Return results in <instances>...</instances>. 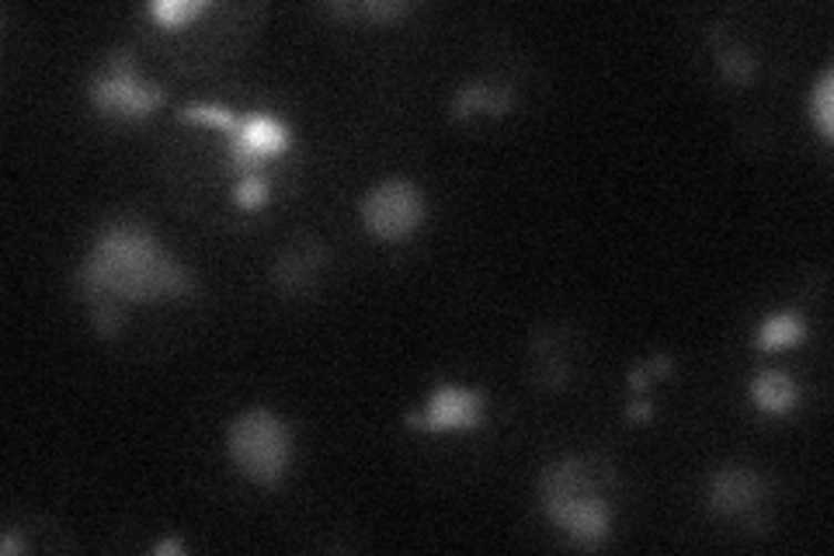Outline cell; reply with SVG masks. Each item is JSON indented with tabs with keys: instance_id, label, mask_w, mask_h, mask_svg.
I'll list each match as a JSON object with an SVG mask.
<instances>
[{
	"instance_id": "cell-1",
	"label": "cell",
	"mask_w": 834,
	"mask_h": 556,
	"mask_svg": "<svg viewBox=\"0 0 834 556\" xmlns=\"http://www.w3.org/2000/svg\"><path fill=\"white\" fill-rule=\"evenodd\" d=\"M77 285L91 303L94 327L112 337L119 327V303H153L189 296L195 282L164 254L156 236L140 223H109L91 244L77 272Z\"/></svg>"
},
{
	"instance_id": "cell-2",
	"label": "cell",
	"mask_w": 834,
	"mask_h": 556,
	"mask_svg": "<svg viewBox=\"0 0 834 556\" xmlns=\"http://www.w3.org/2000/svg\"><path fill=\"white\" fill-rule=\"evenodd\" d=\"M612 481V469H594L591 459H560L542 473V512L550 522L570 536L573 546L594 549L602 546L612 533V505L606 484Z\"/></svg>"
},
{
	"instance_id": "cell-3",
	"label": "cell",
	"mask_w": 834,
	"mask_h": 556,
	"mask_svg": "<svg viewBox=\"0 0 834 556\" xmlns=\"http://www.w3.org/2000/svg\"><path fill=\"white\" fill-rule=\"evenodd\" d=\"M230 459L247 481L272 487L278 484L293 459V435L289 425L272 411H247L230 425L226 435Z\"/></svg>"
},
{
	"instance_id": "cell-4",
	"label": "cell",
	"mask_w": 834,
	"mask_h": 556,
	"mask_svg": "<svg viewBox=\"0 0 834 556\" xmlns=\"http://www.w3.org/2000/svg\"><path fill=\"white\" fill-rule=\"evenodd\" d=\"M88 98L104 119L133 122V119H146L156 104L164 101V88L140 81L133 49H115L109 52L104 67L91 77Z\"/></svg>"
},
{
	"instance_id": "cell-5",
	"label": "cell",
	"mask_w": 834,
	"mask_h": 556,
	"mask_svg": "<svg viewBox=\"0 0 834 556\" xmlns=\"http://www.w3.org/2000/svg\"><path fill=\"white\" fill-rule=\"evenodd\" d=\"M425 220V195L417 184L404 178L379 181L369 195L362 199V223L379 241H404Z\"/></svg>"
},
{
	"instance_id": "cell-6",
	"label": "cell",
	"mask_w": 834,
	"mask_h": 556,
	"mask_svg": "<svg viewBox=\"0 0 834 556\" xmlns=\"http://www.w3.org/2000/svg\"><path fill=\"white\" fill-rule=\"evenodd\" d=\"M487 411V396L480 390H469V386H456V383H441L428 404L407 414V428L417 432H469V428H480Z\"/></svg>"
},
{
	"instance_id": "cell-7",
	"label": "cell",
	"mask_w": 834,
	"mask_h": 556,
	"mask_svg": "<svg viewBox=\"0 0 834 556\" xmlns=\"http://www.w3.org/2000/svg\"><path fill=\"white\" fill-rule=\"evenodd\" d=\"M285 150H289V125L272 115H251L241 119L237 132H230L226 161L244 174H254L261 164Z\"/></svg>"
},
{
	"instance_id": "cell-8",
	"label": "cell",
	"mask_w": 834,
	"mask_h": 556,
	"mask_svg": "<svg viewBox=\"0 0 834 556\" xmlns=\"http://www.w3.org/2000/svg\"><path fill=\"white\" fill-rule=\"evenodd\" d=\"M762 476L754 469L744 466H723L713 473L710 481V512L723 515V518H734L744 512H754L762 505Z\"/></svg>"
},
{
	"instance_id": "cell-9",
	"label": "cell",
	"mask_w": 834,
	"mask_h": 556,
	"mask_svg": "<svg viewBox=\"0 0 834 556\" xmlns=\"http://www.w3.org/2000/svg\"><path fill=\"white\" fill-rule=\"evenodd\" d=\"M751 401L762 414L782 417L796 407V383L790 380V373H782V368H765V373H759L751 383Z\"/></svg>"
},
{
	"instance_id": "cell-10",
	"label": "cell",
	"mask_w": 834,
	"mask_h": 556,
	"mask_svg": "<svg viewBox=\"0 0 834 556\" xmlns=\"http://www.w3.org/2000/svg\"><path fill=\"white\" fill-rule=\"evenodd\" d=\"M508 104H511V91L505 88L501 94H494L484 81H474V84H466L456 98H452V119H466V115H474V112H490V115H505L508 112Z\"/></svg>"
},
{
	"instance_id": "cell-11",
	"label": "cell",
	"mask_w": 834,
	"mask_h": 556,
	"mask_svg": "<svg viewBox=\"0 0 834 556\" xmlns=\"http://www.w3.org/2000/svg\"><path fill=\"white\" fill-rule=\"evenodd\" d=\"M803 334H806V327H803V321L796 313H775L759 327V334H754V348H759V352H782V348H793V344H800Z\"/></svg>"
},
{
	"instance_id": "cell-12",
	"label": "cell",
	"mask_w": 834,
	"mask_h": 556,
	"mask_svg": "<svg viewBox=\"0 0 834 556\" xmlns=\"http://www.w3.org/2000/svg\"><path fill=\"white\" fill-rule=\"evenodd\" d=\"M208 4H195V0H156V4L150 8V14L167 24V29H181L185 21L199 18Z\"/></svg>"
},
{
	"instance_id": "cell-13",
	"label": "cell",
	"mask_w": 834,
	"mask_h": 556,
	"mask_svg": "<svg viewBox=\"0 0 834 556\" xmlns=\"http://www.w3.org/2000/svg\"><path fill=\"white\" fill-rule=\"evenodd\" d=\"M814 119H817L821 137L831 140L834 137V77H831V70L821 77V84L814 91Z\"/></svg>"
},
{
	"instance_id": "cell-14",
	"label": "cell",
	"mask_w": 834,
	"mask_h": 556,
	"mask_svg": "<svg viewBox=\"0 0 834 556\" xmlns=\"http://www.w3.org/2000/svg\"><path fill=\"white\" fill-rule=\"evenodd\" d=\"M181 119H199V122H208V125L223 129L226 137H230V132H237V125H241V119L233 115L230 109H220V104H189V109L181 112Z\"/></svg>"
},
{
	"instance_id": "cell-15",
	"label": "cell",
	"mask_w": 834,
	"mask_h": 556,
	"mask_svg": "<svg viewBox=\"0 0 834 556\" xmlns=\"http://www.w3.org/2000/svg\"><path fill=\"white\" fill-rule=\"evenodd\" d=\"M233 199H237L241 209H261V205H265L268 202V181H265V174H261V171L244 174L241 184H237V192H233Z\"/></svg>"
},
{
	"instance_id": "cell-16",
	"label": "cell",
	"mask_w": 834,
	"mask_h": 556,
	"mask_svg": "<svg viewBox=\"0 0 834 556\" xmlns=\"http://www.w3.org/2000/svg\"><path fill=\"white\" fill-rule=\"evenodd\" d=\"M720 70H723V77H726V81H734V84H744L747 77L754 73V60L747 57V52L734 49V52H723V57H720Z\"/></svg>"
},
{
	"instance_id": "cell-17",
	"label": "cell",
	"mask_w": 834,
	"mask_h": 556,
	"mask_svg": "<svg viewBox=\"0 0 834 556\" xmlns=\"http://www.w3.org/2000/svg\"><path fill=\"white\" fill-rule=\"evenodd\" d=\"M358 11H362V14H369V18H397V14H404V11H407V4H400V0H394V4H362Z\"/></svg>"
},
{
	"instance_id": "cell-18",
	"label": "cell",
	"mask_w": 834,
	"mask_h": 556,
	"mask_svg": "<svg viewBox=\"0 0 834 556\" xmlns=\"http://www.w3.org/2000/svg\"><path fill=\"white\" fill-rule=\"evenodd\" d=\"M630 417H633V421H647V417H650V404H647V401H633V404H630Z\"/></svg>"
},
{
	"instance_id": "cell-19",
	"label": "cell",
	"mask_w": 834,
	"mask_h": 556,
	"mask_svg": "<svg viewBox=\"0 0 834 556\" xmlns=\"http://www.w3.org/2000/svg\"><path fill=\"white\" fill-rule=\"evenodd\" d=\"M156 553H181V546H177L174 539H167V543H161V546H156Z\"/></svg>"
}]
</instances>
